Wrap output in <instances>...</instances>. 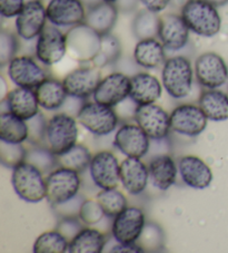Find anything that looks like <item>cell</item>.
Segmentation results:
<instances>
[{
    "label": "cell",
    "instance_id": "obj_1",
    "mask_svg": "<svg viewBox=\"0 0 228 253\" xmlns=\"http://www.w3.org/2000/svg\"><path fill=\"white\" fill-rule=\"evenodd\" d=\"M181 15L190 32L200 37H214L221 30L222 18L217 7L207 0H187Z\"/></svg>",
    "mask_w": 228,
    "mask_h": 253
},
{
    "label": "cell",
    "instance_id": "obj_2",
    "mask_svg": "<svg viewBox=\"0 0 228 253\" xmlns=\"http://www.w3.org/2000/svg\"><path fill=\"white\" fill-rule=\"evenodd\" d=\"M195 71L190 60L184 56L168 58L161 69V84L170 97L186 98L190 94Z\"/></svg>",
    "mask_w": 228,
    "mask_h": 253
},
{
    "label": "cell",
    "instance_id": "obj_3",
    "mask_svg": "<svg viewBox=\"0 0 228 253\" xmlns=\"http://www.w3.org/2000/svg\"><path fill=\"white\" fill-rule=\"evenodd\" d=\"M11 184L16 194L25 202L38 203L47 199V184L43 173L27 161L12 169Z\"/></svg>",
    "mask_w": 228,
    "mask_h": 253
},
{
    "label": "cell",
    "instance_id": "obj_4",
    "mask_svg": "<svg viewBox=\"0 0 228 253\" xmlns=\"http://www.w3.org/2000/svg\"><path fill=\"white\" fill-rule=\"evenodd\" d=\"M72 115L59 113L48 121L45 146L55 155L66 153L77 144L78 125Z\"/></svg>",
    "mask_w": 228,
    "mask_h": 253
},
{
    "label": "cell",
    "instance_id": "obj_5",
    "mask_svg": "<svg viewBox=\"0 0 228 253\" xmlns=\"http://www.w3.org/2000/svg\"><path fill=\"white\" fill-rule=\"evenodd\" d=\"M77 121L82 127L97 136L112 134L119 124V119L113 107L95 100L81 105L77 113Z\"/></svg>",
    "mask_w": 228,
    "mask_h": 253
},
{
    "label": "cell",
    "instance_id": "obj_6",
    "mask_svg": "<svg viewBox=\"0 0 228 253\" xmlns=\"http://www.w3.org/2000/svg\"><path fill=\"white\" fill-rule=\"evenodd\" d=\"M66 35L70 57L82 64L93 62L100 49L102 36L85 23L70 28Z\"/></svg>",
    "mask_w": 228,
    "mask_h": 253
},
{
    "label": "cell",
    "instance_id": "obj_7",
    "mask_svg": "<svg viewBox=\"0 0 228 253\" xmlns=\"http://www.w3.org/2000/svg\"><path fill=\"white\" fill-rule=\"evenodd\" d=\"M47 200L54 206H61L75 199L80 190L79 173L59 167L46 177Z\"/></svg>",
    "mask_w": 228,
    "mask_h": 253
},
{
    "label": "cell",
    "instance_id": "obj_8",
    "mask_svg": "<svg viewBox=\"0 0 228 253\" xmlns=\"http://www.w3.org/2000/svg\"><path fill=\"white\" fill-rule=\"evenodd\" d=\"M134 119L136 124L152 141L166 138L172 130L170 115L155 103L137 105L134 112Z\"/></svg>",
    "mask_w": 228,
    "mask_h": 253
},
{
    "label": "cell",
    "instance_id": "obj_9",
    "mask_svg": "<svg viewBox=\"0 0 228 253\" xmlns=\"http://www.w3.org/2000/svg\"><path fill=\"white\" fill-rule=\"evenodd\" d=\"M67 53V35L57 26L47 25L37 38L35 54L38 62L45 66H52L60 63Z\"/></svg>",
    "mask_w": 228,
    "mask_h": 253
},
{
    "label": "cell",
    "instance_id": "obj_10",
    "mask_svg": "<svg viewBox=\"0 0 228 253\" xmlns=\"http://www.w3.org/2000/svg\"><path fill=\"white\" fill-rule=\"evenodd\" d=\"M196 80L207 89H217L228 81V66L221 55L207 51L199 55L194 66Z\"/></svg>",
    "mask_w": 228,
    "mask_h": 253
},
{
    "label": "cell",
    "instance_id": "obj_11",
    "mask_svg": "<svg viewBox=\"0 0 228 253\" xmlns=\"http://www.w3.org/2000/svg\"><path fill=\"white\" fill-rule=\"evenodd\" d=\"M102 78L100 68L91 64L74 69L64 77L63 83L70 97L87 99L94 95Z\"/></svg>",
    "mask_w": 228,
    "mask_h": 253
},
{
    "label": "cell",
    "instance_id": "obj_12",
    "mask_svg": "<svg viewBox=\"0 0 228 253\" xmlns=\"http://www.w3.org/2000/svg\"><path fill=\"white\" fill-rule=\"evenodd\" d=\"M145 226L146 219L142 209L127 207L124 211L114 217L112 233L118 243H137Z\"/></svg>",
    "mask_w": 228,
    "mask_h": 253
},
{
    "label": "cell",
    "instance_id": "obj_13",
    "mask_svg": "<svg viewBox=\"0 0 228 253\" xmlns=\"http://www.w3.org/2000/svg\"><path fill=\"white\" fill-rule=\"evenodd\" d=\"M47 21V9L40 0H28L16 17L17 35L24 41H33L46 28Z\"/></svg>",
    "mask_w": 228,
    "mask_h": 253
},
{
    "label": "cell",
    "instance_id": "obj_14",
    "mask_svg": "<svg viewBox=\"0 0 228 253\" xmlns=\"http://www.w3.org/2000/svg\"><path fill=\"white\" fill-rule=\"evenodd\" d=\"M90 177L102 190L115 189L120 182V164L111 151H102L93 156L89 165Z\"/></svg>",
    "mask_w": 228,
    "mask_h": 253
},
{
    "label": "cell",
    "instance_id": "obj_15",
    "mask_svg": "<svg viewBox=\"0 0 228 253\" xmlns=\"http://www.w3.org/2000/svg\"><path fill=\"white\" fill-rule=\"evenodd\" d=\"M48 21L63 28L84 24L87 8L81 0H50L46 7Z\"/></svg>",
    "mask_w": 228,
    "mask_h": 253
},
{
    "label": "cell",
    "instance_id": "obj_16",
    "mask_svg": "<svg viewBox=\"0 0 228 253\" xmlns=\"http://www.w3.org/2000/svg\"><path fill=\"white\" fill-rule=\"evenodd\" d=\"M207 124L208 119L199 105L183 104L175 108L170 114L172 130L185 136H197L204 132Z\"/></svg>",
    "mask_w": 228,
    "mask_h": 253
},
{
    "label": "cell",
    "instance_id": "obj_17",
    "mask_svg": "<svg viewBox=\"0 0 228 253\" xmlns=\"http://www.w3.org/2000/svg\"><path fill=\"white\" fill-rule=\"evenodd\" d=\"M8 76L16 86L36 88L47 80V73L30 56H16L8 64Z\"/></svg>",
    "mask_w": 228,
    "mask_h": 253
},
{
    "label": "cell",
    "instance_id": "obj_18",
    "mask_svg": "<svg viewBox=\"0 0 228 253\" xmlns=\"http://www.w3.org/2000/svg\"><path fill=\"white\" fill-rule=\"evenodd\" d=\"M130 94V77L115 72L102 78L93 95L94 100L104 105L115 107L124 102Z\"/></svg>",
    "mask_w": 228,
    "mask_h": 253
},
{
    "label": "cell",
    "instance_id": "obj_19",
    "mask_svg": "<svg viewBox=\"0 0 228 253\" xmlns=\"http://www.w3.org/2000/svg\"><path fill=\"white\" fill-rule=\"evenodd\" d=\"M114 145L127 158H144L151 148V138L137 124H124L114 137Z\"/></svg>",
    "mask_w": 228,
    "mask_h": 253
},
{
    "label": "cell",
    "instance_id": "obj_20",
    "mask_svg": "<svg viewBox=\"0 0 228 253\" xmlns=\"http://www.w3.org/2000/svg\"><path fill=\"white\" fill-rule=\"evenodd\" d=\"M190 28L182 15L166 14L160 17L158 39L167 50L177 51L185 47L190 41Z\"/></svg>",
    "mask_w": 228,
    "mask_h": 253
},
{
    "label": "cell",
    "instance_id": "obj_21",
    "mask_svg": "<svg viewBox=\"0 0 228 253\" xmlns=\"http://www.w3.org/2000/svg\"><path fill=\"white\" fill-rule=\"evenodd\" d=\"M178 172L186 185L196 190L208 187L213 181L210 168L198 156H184L178 162Z\"/></svg>",
    "mask_w": 228,
    "mask_h": 253
},
{
    "label": "cell",
    "instance_id": "obj_22",
    "mask_svg": "<svg viewBox=\"0 0 228 253\" xmlns=\"http://www.w3.org/2000/svg\"><path fill=\"white\" fill-rule=\"evenodd\" d=\"M5 100L7 110L24 121H29L39 114V102L36 90L28 87H19L11 89Z\"/></svg>",
    "mask_w": 228,
    "mask_h": 253
},
{
    "label": "cell",
    "instance_id": "obj_23",
    "mask_svg": "<svg viewBox=\"0 0 228 253\" xmlns=\"http://www.w3.org/2000/svg\"><path fill=\"white\" fill-rule=\"evenodd\" d=\"M148 181V167L140 159L127 158L120 163V183L129 194H142Z\"/></svg>",
    "mask_w": 228,
    "mask_h": 253
},
{
    "label": "cell",
    "instance_id": "obj_24",
    "mask_svg": "<svg viewBox=\"0 0 228 253\" xmlns=\"http://www.w3.org/2000/svg\"><path fill=\"white\" fill-rule=\"evenodd\" d=\"M163 84L148 73H137L130 77L129 98L137 105L156 103L163 94Z\"/></svg>",
    "mask_w": 228,
    "mask_h": 253
},
{
    "label": "cell",
    "instance_id": "obj_25",
    "mask_svg": "<svg viewBox=\"0 0 228 253\" xmlns=\"http://www.w3.org/2000/svg\"><path fill=\"white\" fill-rule=\"evenodd\" d=\"M118 19V8L115 3L98 1L87 7L85 24L100 36L111 34Z\"/></svg>",
    "mask_w": 228,
    "mask_h": 253
},
{
    "label": "cell",
    "instance_id": "obj_26",
    "mask_svg": "<svg viewBox=\"0 0 228 253\" xmlns=\"http://www.w3.org/2000/svg\"><path fill=\"white\" fill-rule=\"evenodd\" d=\"M149 181L160 191H167L176 182L178 167L172 156L159 154L148 165Z\"/></svg>",
    "mask_w": 228,
    "mask_h": 253
},
{
    "label": "cell",
    "instance_id": "obj_27",
    "mask_svg": "<svg viewBox=\"0 0 228 253\" xmlns=\"http://www.w3.org/2000/svg\"><path fill=\"white\" fill-rule=\"evenodd\" d=\"M134 60L138 66L143 68H158L167 60L166 59V48L159 39H142V41H138L135 46Z\"/></svg>",
    "mask_w": 228,
    "mask_h": 253
},
{
    "label": "cell",
    "instance_id": "obj_28",
    "mask_svg": "<svg viewBox=\"0 0 228 253\" xmlns=\"http://www.w3.org/2000/svg\"><path fill=\"white\" fill-rule=\"evenodd\" d=\"M39 105L46 111H57L65 105L68 98L67 90L63 81L57 78H47L35 88Z\"/></svg>",
    "mask_w": 228,
    "mask_h": 253
},
{
    "label": "cell",
    "instance_id": "obj_29",
    "mask_svg": "<svg viewBox=\"0 0 228 253\" xmlns=\"http://www.w3.org/2000/svg\"><path fill=\"white\" fill-rule=\"evenodd\" d=\"M106 237L99 230L90 226L82 228L69 241V253H100L106 246Z\"/></svg>",
    "mask_w": 228,
    "mask_h": 253
},
{
    "label": "cell",
    "instance_id": "obj_30",
    "mask_svg": "<svg viewBox=\"0 0 228 253\" xmlns=\"http://www.w3.org/2000/svg\"><path fill=\"white\" fill-rule=\"evenodd\" d=\"M199 107L209 121L228 120V95L218 89H207L200 94Z\"/></svg>",
    "mask_w": 228,
    "mask_h": 253
},
{
    "label": "cell",
    "instance_id": "obj_31",
    "mask_svg": "<svg viewBox=\"0 0 228 253\" xmlns=\"http://www.w3.org/2000/svg\"><path fill=\"white\" fill-rule=\"evenodd\" d=\"M29 138L27 121L8 112L0 115V141L11 144H23Z\"/></svg>",
    "mask_w": 228,
    "mask_h": 253
},
{
    "label": "cell",
    "instance_id": "obj_32",
    "mask_svg": "<svg viewBox=\"0 0 228 253\" xmlns=\"http://www.w3.org/2000/svg\"><path fill=\"white\" fill-rule=\"evenodd\" d=\"M159 19L156 12H152L145 8L138 11L133 20V34L134 36L142 41V39L156 38L158 36Z\"/></svg>",
    "mask_w": 228,
    "mask_h": 253
},
{
    "label": "cell",
    "instance_id": "obj_33",
    "mask_svg": "<svg viewBox=\"0 0 228 253\" xmlns=\"http://www.w3.org/2000/svg\"><path fill=\"white\" fill-rule=\"evenodd\" d=\"M91 160L93 155L89 148L82 144H76L66 153L58 156V164L59 167L73 169L77 173H82L89 168Z\"/></svg>",
    "mask_w": 228,
    "mask_h": 253
},
{
    "label": "cell",
    "instance_id": "obj_34",
    "mask_svg": "<svg viewBox=\"0 0 228 253\" xmlns=\"http://www.w3.org/2000/svg\"><path fill=\"white\" fill-rule=\"evenodd\" d=\"M69 240L58 230L41 233L34 243L35 253H65L68 252Z\"/></svg>",
    "mask_w": 228,
    "mask_h": 253
},
{
    "label": "cell",
    "instance_id": "obj_35",
    "mask_svg": "<svg viewBox=\"0 0 228 253\" xmlns=\"http://www.w3.org/2000/svg\"><path fill=\"white\" fill-rule=\"evenodd\" d=\"M121 55V43L116 36L107 34L102 36V45L98 54L91 64L99 68H104L108 65L115 64Z\"/></svg>",
    "mask_w": 228,
    "mask_h": 253
},
{
    "label": "cell",
    "instance_id": "obj_36",
    "mask_svg": "<svg viewBox=\"0 0 228 253\" xmlns=\"http://www.w3.org/2000/svg\"><path fill=\"white\" fill-rule=\"evenodd\" d=\"M106 216L115 217L128 207L127 198L122 192L115 189L102 190L96 196Z\"/></svg>",
    "mask_w": 228,
    "mask_h": 253
},
{
    "label": "cell",
    "instance_id": "obj_37",
    "mask_svg": "<svg viewBox=\"0 0 228 253\" xmlns=\"http://www.w3.org/2000/svg\"><path fill=\"white\" fill-rule=\"evenodd\" d=\"M26 161L34 164L40 171L46 174H49L55 169L58 164V156L55 155L46 146H36L27 152V158Z\"/></svg>",
    "mask_w": 228,
    "mask_h": 253
},
{
    "label": "cell",
    "instance_id": "obj_38",
    "mask_svg": "<svg viewBox=\"0 0 228 253\" xmlns=\"http://www.w3.org/2000/svg\"><path fill=\"white\" fill-rule=\"evenodd\" d=\"M27 150L23 144H11L0 141V160L6 168L14 169L27 158Z\"/></svg>",
    "mask_w": 228,
    "mask_h": 253
},
{
    "label": "cell",
    "instance_id": "obj_39",
    "mask_svg": "<svg viewBox=\"0 0 228 253\" xmlns=\"http://www.w3.org/2000/svg\"><path fill=\"white\" fill-rule=\"evenodd\" d=\"M106 215L97 200H85L78 211V217L87 226L99 223Z\"/></svg>",
    "mask_w": 228,
    "mask_h": 253
},
{
    "label": "cell",
    "instance_id": "obj_40",
    "mask_svg": "<svg viewBox=\"0 0 228 253\" xmlns=\"http://www.w3.org/2000/svg\"><path fill=\"white\" fill-rule=\"evenodd\" d=\"M19 50V41L15 34L2 30L0 34V65L6 66Z\"/></svg>",
    "mask_w": 228,
    "mask_h": 253
},
{
    "label": "cell",
    "instance_id": "obj_41",
    "mask_svg": "<svg viewBox=\"0 0 228 253\" xmlns=\"http://www.w3.org/2000/svg\"><path fill=\"white\" fill-rule=\"evenodd\" d=\"M28 127H29V138L30 141L36 145H41L45 144V136H46V129L48 122L46 121V117L43 116L41 113L38 115L33 117L32 120L27 121Z\"/></svg>",
    "mask_w": 228,
    "mask_h": 253
},
{
    "label": "cell",
    "instance_id": "obj_42",
    "mask_svg": "<svg viewBox=\"0 0 228 253\" xmlns=\"http://www.w3.org/2000/svg\"><path fill=\"white\" fill-rule=\"evenodd\" d=\"M82 224L84 223L80 221L79 217H78V219H75V217L68 216L60 222L57 230L63 233L70 241V240L82 229Z\"/></svg>",
    "mask_w": 228,
    "mask_h": 253
},
{
    "label": "cell",
    "instance_id": "obj_43",
    "mask_svg": "<svg viewBox=\"0 0 228 253\" xmlns=\"http://www.w3.org/2000/svg\"><path fill=\"white\" fill-rule=\"evenodd\" d=\"M25 0H0V15L3 18H14L25 6Z\"/></svg>",
    "mask_w": 228,
    "mask_h": 253
},
{
    "label": "cell",
    "instance_id": "obj_44",
    "mask_svg": "<svg viewBox=\"0 0 228 253\" xmlns=\"http://www.w3.org/2000/svg\"><path fill=\"white\" fill-rule=\"evenodd\" d=\"M139 1L143 3L146 9L158 14L168 7L172 0H139Z\"/></svg>",
    "mask_w": 228,
    "mask_h": 253
},
{
    "label": "cell",
    "instance_id": "obj_45",
    "mask_svg": "<svg viewBox=\"0 0 228 253\" xmlns=\"http://www.w3.org/2000/svg\"><path fill=\"white\" fill-rule=\"evenodd\" d=\"M145 249L143 247H140L137 243H129V244L118 243L116 246H114L111 250V252L113 253H124V252L143 253Z\"/></svg>",
    "mask_w": 228,
    "mask_h": 253
},
{
    "label": "cell",
    "instance_id": "obj_46",
    "mask_svg": "<svg viewBox=\"0 0 228 253\" xmlns=\"http://www.w3.org/2000/svg\"><path fill=\"white\" fill-rule=\"evenodd\" d=\"M0 87H1V90H0V95H1V99H5L7 94L9 93V91L7 90L6 81H5V78H3L2 76L0 77Z\"/></svg>",
    "mask_w": 228,
    "mask_h": 253
},
{
    "label": "cell",
    "instance_id": "obj_47",
    "mask_svg": "<svg viewBox=\"0 0 228 253\" xmlns=\"http://www.w3.org/2000/svg\"><path fill=\"white\" fill-rule=\"evenodd\" d=\"M207 1L212 3L215 7H223L228 3V0H207Z\"/></svg>",
    "mask_w": 228,
    "mask_h": 253
},
{
    "label": "cell",
    "instance_id": "obj_48",
    "mask_svg": "<svg viewBox=\"0 0 228 253\" xmlns=\"http://www.w3.org/2000/svg\"><path fill=\"white\" fill-rule=\"evenodd\" d=\"M100 1H106V2H112V3H116L119 0H100Z\"/></svg>",
    "mask_w": 228,
    "mask_h": 253
}]
</instances>
